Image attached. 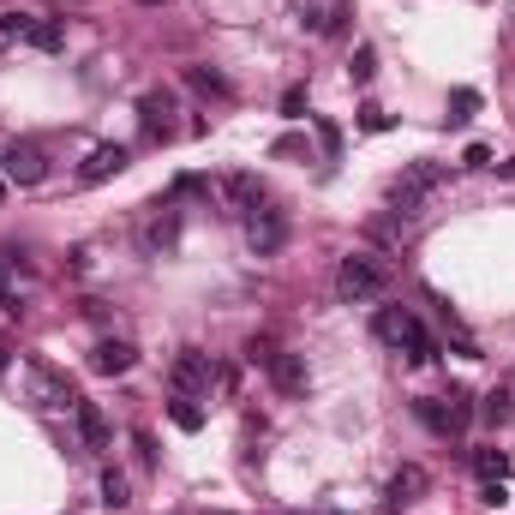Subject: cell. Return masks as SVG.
Wrapping results in <instances>:
<instances>
[{
  "label": "cell",
  "instance_id": "1",
  "mask_svg": "<svg viewBox=\"0 0 515 515\" xmlns=\"http://www.w3.org/2000/svg\"><path fill=\"white\" fill-rule=\"evenodd\" d=\"M372 336L384 342V348H396V354H408L414 366H432L438 360V336L408 312V306H384L378 318H372Z\"/></svg>",
  "mask_w": 515,
  "mask_h": 515
},
{
  "label": "cell",
  "instance_id": "2",
  "mask_svg": "<svg viewBox=\"0 0 515 515\" xmlns=\"http://www.w3.org/2000/svg\"><path fill=\"white\" fill-rule=\"evenodd\" d=\"M378 294H390V270H384L378 258H366V252L342 258V270H336V300H342V306H360V300H378Z\"/></svg>",
  "mask_w": 515,
  "mask_h": 515
},
{
  "label": "cell",
  "instance_id": "3",
  "mask_svg": "<svg viewBox=\"0 0 515 515\" xmlns=\"http://www.w3.org/2000/svg\"><path fill=\"white\" fill-rule=\"evenodd\" d=\"M216 378H222V372H216V360H210L204 348H180V354H174V366H168V390H174V396H192V402H198V396H210V390H216Z\"/></svg>",
  "mask_w": 515,
  "mask_h": 515
},
{
  "label": "cell",
  "instance_id": "4",
  "mask_svg": "<svg viewBox=\"0 0 515 515\" xmlns=\"http://www.w3.org/2000/svg\"><path fill=\"white\" fill-rule=\"evenodd\" d=\"M438 186H444V168L414 162L408 174H396V180H390V210H396V216H420V204H426Z\"/></svg>",
  "mask_w": 515,
  "mask_h": 515
},
{
  "label": "cell",
  "instance_id": "5",
  "mask_svg": "<svg viewBox=\"0 0 515 515\" xmlns=\"http://www.w3.org/2000/svg\"><path fill=\"white\" fill-rule=\"evenodd\" d=\"M24 378H30V402H36V408H48V414H72V408H78V396H72L66 372H54V366H42V360H36Z\"/></svg>",
  "mask_w": 515,
  "mask_h": 515
},
{
  "label": "cell",
  "instance_id": "6",
  "mask_svg": "<svg viewBox=\"0 0 515 515\" xmlns=\"http://www.w3.org/2000/svg\"><path fill=\"white\" fill-rule=\"evenodd\" d=\"M246 246H252L258 258H276V252L288 246V216H282V210H270V204H264V210H252V216H246Z\"/></svg>",
  "mask_w": 515,
  "mask_h": 515
},
{
  "label": "cell",
  "instance_id": "7",
  "mask_svg": "<svg viewBox=\"0 0 515 515\" xmlns=\"http://www.w3.org/2000/svg\"><path fill=\"white\" fill-rule=\"evenodd\" d=\"M0 168H6L12 186H42V180H48V156H42V144H12V150L0 156Z\"/></svg>",
  "mask_w": 515,
  "mask_h": 515
},
{
  "label": "cell",
  "instance_id": "8",
  "mask_svg": "<svg viewBox=\"0 0 515 515\" xmlns=\"http://www.w3.org/2000/svg\"><path fill=\"white\" fill-rule=\"evenodd\" d=\"M168 114H174V96H168V90L138 96V126H144L150 144H168V138H174V120H168Z\"/></svg>",
  "mask_w": 515,
  "mask_h": 515
},
{
  "label": "cell",
  "instance_id": "9",
  "mask_svg": "<svg viewBox=\"0 0 515 515\" xmlns=\"http://www.w3.org/2000/svg\"><path fill=\"white\" fill-rule=\"evenodd\" d=\"M432 480H426V468H396V480L384 486V515H396V510H408V504H420V492H426Z\"/></svg>",
  "mask_w": 515,
  "mask_h": 515
},
{
  "label": "cell",
  "instance_id": "10",
  "mask_svg": "<svg viewBox=\"0 0 515 515\" xmlns=\"http://www.w3.org/2000/svg\"><path fill=\"white\" fill-rule=\"evenodd\" d=\"M126 168V144H96L90 156H84V168H78V186H102V180H114Z\"/></svg>",
  "mask_w": 515,
  "mask_h": 515
},
{
  "label": "cell",
  "instance_id": "11",
  "mask_svg": "<svg viewBox=\"0 0 515 515\" xmlns=\"http://www.w3.org/2000/svg\"><path fill=\"white\" fill-rule=\"evenodd\" d=\"M132 366H138V348H132V342L102 336V342L90 348V372H102V378H120V372H132Z\"/></svg>",
  "mask_w": 515,
  "mask_h": 515
},
{
  "label": "cell",
  "instance_id": "12",
  "mask_svg": "<svg viewBox=\"0 0 515 515\" xmlns=\"http://www.w3.org/2000/svg\"><path fill=\"white\" fill-rule=\"evenodd\" d=\"M264 372H270V384H276L282 396H306V390H312V372H306V354H276V360H270Z\"/></svg>",
  "mask_w": 515,
  "mask_h": 515
},
{
  "label": "cell",
  "instance_id": "13",
  "mask_svg": "<svg viewBox=\"0 0 515 515\" xmlns=\"http://www.w3.org/2000/svg\"><path fill=\"white\" fill-rule=\"evenodd\" d=\"M222 198H228L240 216H252V210H264V204H270V192H264V180H258V174H228V180H222Z\"/></svg>",
  "mask_w": 515,
  "mask_h": 515
},
{
  "label": "cell",
  "instance_id": "14",
  "mask_svg": "<svg viewBox=\"0 0 515 515\" xmlns=\"http://www.w3.org/2000/svg\"><path fill=\"white\" fill-rule=\"evenodd\" d=\"M342 18H348V0H300V24L312 36H336Z\"/></svg>",
  "mask_w": 515,
  "mask_h": 515
},
{
  "label": "cell",
  "instance_id": "15",
  "mask_svg": "<svg viewBox=\"0 0 515 515\" xmlns=\"http://www.w3.org/2000/svg\"><path fill=\"white\" fill-rule=\"evenodd\" d=\"M414 414H420V426L426 432H438V438H456L462 426H456V414H450V396H420L414 402Z\"/></svg>",
  "mask_w": 515,
  "mask_h": 515
},
{
  "label": "cell",
  "instance_id": "16",
  "mask_svg": "<svg viewBox=\"0 0 515 515\" xmlns=\"http://www.w3.org/2000/svg\"><path fill=\"white\" fill-rule=\"evenodd\" d=\"M72 420H78V438H84V450H108V420H102V408H96V402H84V396H78Z\"/></svg>",
  "mask_w": 515,
  "mask_h": 515
},
{
  "label": "cell",
  "instance_id": "17",
  "mask_svg": "<svg viewBox=\"0 0 515 515\" xmlns=\"http://www.w3.org/2000/svg\"><path fill=\"white\" fill-rule=\"evenodd\" d=\"M174 240H180V216H174V210H168V216H150V222H144V252H168Z\"/></svg>",
  "mask_w": 515,
  "mask_h": 515
},
{
  "label": "cell",
  "instance_id": "18",
  "mask_svg": "<svg viewBox=\"0 0 515 515\" xmlns=\"http://www.w3.org/2000/svg\"><path fill=\"white\" fill-rule=\"evenodd\" d=\"M474 474H480V486H504L510 480V456L504 450H474Z\"/></svg>",
  "mask_w": 515,
  "mask_h": 515
},
{
  "label": "cell",
  "instance_id": "19",
  "mask_svg": "<svg viewBox=\"0 0 515 515\" xmlns=\"http://www.w3.org/2000/svg\"><path fill=\"white\" fill-rule=\"evenodd\" d=\"M18 42H30V48H42V54H54V48L66 42V30H60V24H36V18H24V30H18Z\"/></svg>",
  "mask_w": 515,
  "mask_h": 515
},
{
  "label": "cell",
  "instance_id": "20",
  "mask_svg": "<svg viewBox=\"0 0 515 515\" xmlns=\"http://www.w3.org/2000/svg\"><path fill=\"white\" fill-rule=\"evenodd\" d=\"M186 84L198 90V96H216V102H228L234 90H228V78L222 72H210V66H186Z\"/></svg>",
  "mask_w": 515,
  "mask_h": 515
},
{
  "label": "cell",
  "instance_id": "21",
  "mask_svg": "<svg viewBox=\"0 0 515 515\" xmlns=\"http://www.w3.org/2000/svg\"><path fill=\"white\" fill-rule=\"evenodd\" d=\"M102 504H108V510H126V504H132V486H126L120 468H102Z\"/></svg>",
  "mask_w": 515,
  "mask_h": 515
},
{
  "label": "cell",
  "instance_id": "22",
  "mask_svg": "<svg viewBox=\"0 0 515 515\" xmlns=\"http://www.w3.org/2000/svg\"><path fill=\"white\" fill-rule=\"evenodd\" d=\"M168 420H174L180 432H198V426H204V408H198L192 396H174V402H168Z\"/></svg>",
  "mask_w": 515,
  "mask_h": 515
},
{
  "label": "cell",
  "instance_id": "23",
  "mask_svg": "<svg viewBox=\"0 0 515 515\" xmlns=\"http://www.w3.org/2000/svg\"><path fill=\"white\" fill-rule=\"evenodd\" d=\"M372 72H378V54H372V48L360 42V48H354V60H348V78H354V84H366Z\"/></svg>",
  "mask_w": 515,
  "mask_h": 515
},
{
  "label": "cell",
  "instance_id": "24",
  "mask_svg": "<svg viewBox=\"0 0 515 515\" xmlns=\"http://www.w3.org/2000/svg\"><path fill=\"white\" fill-rule=\"evenodd\" d=\"M276 354H282V348H276L270 336H252V342H246V360H252V366H270Z\"/></svg>",
  "mask_w": 515,
  "mask_h": 515
},
{
  "label": "cell",
  "instance_id": "25",
  "mask_svg": "<svg viewBox=\"0 0 515 515\" xmlns=\"http://www.w3.org/2000/svg\"><path fill=\"white\" fill-rule=\"evenodd\" d=\"M480 414H486V420H492V426H504V420H510V396H504V390H492V396H486V408H480Z\"/></svg>",
  "mask_w": 515,
  "mask_h": 515
},
{
  "label": "cell",
  "instance_id": "26",
  "mask_svg": "<svg viewBox=\"0 0 515 515\" xmlns=\"http://www.w3.org/2000/svg\"><path fill=\"white\" fill-rule=\"evenodd\" d=\"M450 108H456V114H450V120H468V114H474V108H480V96H474V90H456V96H450Z\"/></svg>",
  "mask_w": 515,
  "mask_h": 515
},
{
  "label": "cell",
  "instance_id": "27",
  "mask_svg": "<svg viewBox=\"0 0 515 515\" xmlns=\"http://www.w3.org/2000/svg\"><path fill=\"white\" fill-rule=\"evenodd\" d=\"M462 162H468V168H492V150H486V144H468V156H462Z\"/></svg>",
  "mask_w": 515,
  "mask_h": 515
},
{
  "label": "cell",
  "instance_id": "28",
  "mask_svg": "<svg viewBox=\"0 0 515 515\" xmlns=\"http://www.w3.org/2000/svg\"><path fill=\"white\" fill-rule=\"evenodd\" d=\"M0 312H18V288L6 282V270H0Z\"/></svg>",
  "mask_w": 515,
  "mask_h": 515
},
{
  "label": "cell",
  "instance_id": "29",
  "mask_svg": "<svg viewBox=\"0 0 515 515\" xmlns=\"http://www.w3.org/2000/svg\"><path fill=\"white\" fill-rule=\"evenodd\" d=\"M300 108H306V90H300V84H294V90H288V96H282V114H300Z\"/></svg>",
  "mask_w": 515,
  "mask_h": 515
},
{
  "label": "cell",
  "instance_id": "30",
  "mask_svg": "<svg viewBox=\"0 0 515 515\" xmlns=\"http://www.w3.org/2000/svg\"><path fill=\"white\" fill-rule=\"evenodd\" d=\"M498 174H504V180H515V156H510V162H498Z\"/></svg>",
  "mask_w": 515,
  "mask_h": 515
},
{
  "label": "cell",
  "instance_id": "31",
  "mask_svg": "<svg viewBox=\"0 0 515 515\" xmlns=\"http://www.w3.org/2000/svg\"><path fill=\"white\" fill-rule=\"evenodd\" d=\"M0 372H6V348H0Z\"/></svg>",
  "mask_w": 515,
  "mask_h": 515
},
{
  "label": "cell",
  "instance_id": "32",
  "mask_svg": "<svg viewBox=\"0 0 515 515\" xmlns=\"http://www.w3.org/2000/svg\"><path fill=\"white\" fill-rule=\"evenodd\" d=\"M138 6H162V0H138Z\"/></svg>",
  "mask_w": 515,
  "mask_h": 515
},
{
  "label": "cell",
  "instance_id": "33",
  "mask_svg": "<svg viewBox=\"0 0 515 515\" xmlns=\"http://www.w3.org/2000/svg\"><path fill=\"white\" fill-rule=\"evenodd\" d=\"M0 198H6V180H0Z\"/></svg>",
  "mask_w": 515,
  "mask_h": 515
},
{
  "label": "cell",
  "instance_id": "34",
  "mask_svg": "<svg viewBox=\"0 0 515 515\" xmlns=\"http://www.w3.org/2000/svg\"><path fill=\"white\" fill-rule=\"evenodd\" d=\"M216 515H228V510H216Z\"/></svg>",
  "mask_w": 515,
  "mask_h": 515
}]
</instances>
